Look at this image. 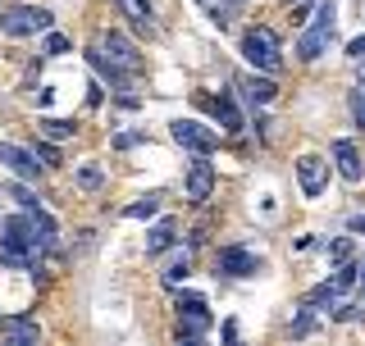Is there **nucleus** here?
Segmentation results:
<instances>
[{"mask_svg":"<svg viewBox=\"0 0 365 346\" xmlns=\"http://www.w3.org/2000/svg\"><path fill=\"white\" fill-rule=\"evenodd\" d=\"M334 14H338V0H319V9H315V23L297 37V60H319L324 55V46L334 41Z\"/></svg>","mask_w":365,"mask_h":346,"instance_id":"f257e3e1","label":"nucleus"},{"mask_svg":"<svg viewBox=\"0 0 365 346\" xmlns=\"http://www.w3.org/2000/svg\"><path fill=\"white\" fill-rule=\"evenodd\" d=\"M242 60L256 68V73H279L283 60H279V37H274L269 28H247L242 32Z\"/></svg>","mask_w":365,"mask_h":346,"instance_id":"f03ea898","label":"nucleus"},{"mask_svg":"<svg viewBox=\"0 0 365 346\" xmlns=\"http://www.w3.org/2000/svg\"><path fill=\"white\" fill-rule=\"evenodd\" d=\"M55 14L46 5H14L0 14V32L5 37H37V32H51Z\"/></svg>","mask_w":365,"mask_h":346,"instance_id":"7ed1b4c3","label":"nucleus"},{"mask_svg":"<svg viewBox=\"0 0 365 346\" xmlns=\"http://www.w3.org/2000/svg\"><path fill=\"white\" fill-rule=\"evenodd\" d=\"M169 137H174L182 151H192V155H215V146H220V132L197 123V119H174L169 123Z\"/></svg>","mask_w":365,"mask_h":346,"instance_id":"20e7f679","label":"nucleus"},{"mask_svg":"<svg viewBox=\"0 0 365 346\" xmlns=\"http://www.w3.org/2000/svg\"><path fill=\"white\" fill-rule=\"evenodd\" d=\"M96 46H101V51H106L110 60L123 68V73H133V78H137V73H142V68H146L142 51H137V46H133L128 37H123V32H101V37H96Z\"/></svg>","mask_w":365,"mask_h":346,"instance_id":"39448f33","label":"nucleus"},{"mask_svg":"<svg viewBox=\"0 0 365 346\" xmlns=\"http://www.w3.org/2000/svg\"><path fill=\"white\" fill-rule=\"evenodd\" d=\"M215 273H224V278H251V273H260V256L247 246H220Z\"/></svg>","mask_w":365,"mask_h":346,"instance_id":"423d86ee","label":"nucleus"},{"mask_svg":"<svg viewBox=\"0 0 365 346\" xmlns=\"http://www.w3.org/2000/svg\"><path fill=\"white\" fill-rule=\"evenodd\" d=\"M0 164H5L14 178L23 182H37L41 178V164H37V151H28V146H14V142H0Z\"/></svg>","mask_w":365,"mask_h":346,"instance_id":"0eeeda50","label":"nucleus"},{"mask_svg":"<svg viewBox=\"0 0 365 346\" xmlns=\"http://www.w3.org/2000/svg\"><path fill=\"white\" fill-rule=\"evenodd\" d=\"M0 241H5V246H19V251H32V256H41V241H37V233H32V224H28V210L0 219Z\"/></svg>","mask_w":365,"mask_h":346,"instance_id":"6e6552de","label":"nucleus"},{"mask_svg":"<svg viewBox=\"0 0 365 346\" xmlns=\"http://www.w3.org/2000/svg\"><path fill=\"white\" fill-rule=\"evenodd\" d=\"M210 192H215V164H210V155H197V159H192V169H187V201L192 205H205V201H210Z\"/></svg>","mask_w":365,"mask_h":346,"instance_id":"1a4fd4ad","label":"nucleus"},{"mask_svg":"<svg viewBox=\"0 0 365 346\" xmlns=\"http://www.w3.org/2000/svg\"><path fill=\"white\" fill-rule=\"evenodd\" d=\"M197 105H205L215 114V123H220L224 132H242L247 123H242V110L233 105V96H228V91H220V96H197Z\"/></svg>","mask_w":365,"mask_h":346,"instance_id":"9d476101","label":"nucleus"},{"mask_svg":"<svg viewBox=\"0 0 365 346\" xmlns=\"http://www.w3.org/2000/svg\"><path fill=\"white\" fill-rule=\"evenodd\" d=\"M87 64H91V68H96V78H101V83H110L114 91H128V83H133V73H123V68H119V64H114V60H110V55H106V51H101V46H96V41H91V46H87Z\"/></svg>","mask_w":365,"mask_h":346,"instance_id":"9b49d317","label":"nucleus"},{"mask_svg":"<svg viewBox=\"0 0 365 346\" xmlns=\"http://www.w3.org/2000/svg\"><path fill=\"white\" fill-rule=\"evenodd\" d=\"M37 337H41L37 319H28V315L0 319V342H9V346H37Z\"/></svg>","mask_w":365,"mask_h":346,"instance_id":"f8f14e48","label":"nucleus"},{"mask_svg":"<svg viewBox=\"0 0 365 346\" xmlns=\"http://www.w3.org/2000/svg\"><path fill=\"white\" fill-rule=\"evenodd\" d=\"M297 182H302L306 196H319L329 187V164L319 155H302V159H297Z\"/></svg>","mask_w":365,"mask_h":346,"instance_id":"ddd939ff","label":"nucleus"},{"mask_svg":"<svg viewBox=\"0 0 365 346\" xmlns=\"http://www.w3.org/2000/svg\"><path fill=\"white\" fill-rule=\"evenodd\" d=\"M329 155H334V164H338V173H342L347 182H361V178H365V164H361V151H356V142L338 137V142L329 146Z\"/></svg>","mask_w":365,"mask_h":346,"instance_id":"4468645a","label":"nucleus"},{"mask_svg":"<svg viewBox=\"0 0 365 346\" xmlns=\"http://www.w3.org/2000/svg\"><path fill=\"white\" fill-rule=\"evenodd\" d=\"M237 87H242V96L251 100V105H269L274 96H279V87H274V78L269 73H247V78H237Z\"/></svg>","mask_w":365,"mask_h":346,"instance_id":"2eb2a0df","label":"nucleus"},{"mask_svg":"<svg viewBox=\"0 0 365 346\" xmlns=\"http://www.w3.org/2000/svg\"><path fill=\"white\" fill-rule=\"evenodd\" d=\"M205 332H210V310H205V315H178V324H174L178 342H201Z\"/></svg>","mask_w":365,"mask_h":346,"instance_id":"dca6fc26","label":"nucleus"},{"mask_svg":"<svg viewBox=\"0 0 365 346\" xmlns=\"http://www.w3.org/2000/svg\"><path fill=\"white\" fill-rule=\"evenodd\" d=\"M0 269H37V256H32V251H19V246H5V241H0Z\"/></svg>","mask_w":365,"mask_h":346,"instance_id":"f3484780","label":"nucleus"},{"mask_svg":"<svg viewBox=\"0 0 365 346\" xmlns=\"http://www.w3.org/2000/svg\"><path fill=\"white\" fill-rule=\"evenodd\" d=\"M169 246H174V224L165 219V224H155L151 233H146V256H160V251H169Z\"/></svg>","mask_w":365,"mask_h":346,"instance_id":"a211bd4d","label":"nucleus"},{"mask_svg":"<svg viewBox=\"0 0 365 346\" xmlns=\"http://www.w3.org/2000/svg\"><path fill=\"white\" fill-rule=\"evenodd\" d=\"M37 128H41L46 142H68V137L78 132V123H73V119H41Z\"/></svg>","mask_w":365,"mask_h":346,"instance_id":"6ab92c4d","label":"nucleus"},{"mask_svg":"<svg viewBox=\"0 0 365 346\" xmlns=\"http://www.w3.org/2000/svg\"><path fill=\"white\" fill-rule=\"evenodd\" d=\"M123 5V14H128L142 32H151V19H155V9H151V0H119Z\"/></svg>","mask_w":365,"mask_h":346,"instance_id":"aec40b11","label":"nucleus"},{"mask_svg":"<svg viewBox=\"0 0 365 346\" xmlns=\"http://www.w3.org/2000/svg\"><path fill=\"white\" fill-rule=\"evenodd\" d=\"M338 283L334 278H324V283H319V287H311V292H306V305H311V310H319V305H338Z\"/></svg>","mask_w":365,"mask_h":346,"instance_id":"412c9836","label":"nucleus"},{"mask_svg":"<svg viewBox=\"0 0 365 346\" xmlns=\"http://www.w3.org/2000/svg\"><path fill=\"white\" fill-rule=\"evenodd\" d=\"M78 187H83V192H101V187H106V169H101V164H83V169H78Z\"/></svg>","mask_w":365,"mask_h":346,"instance_id":"4be33fe9","label":"nucleus"},{"mask_svg":"<svg viewBox=\"0 0 365 346\" xmlns=\"http://www.w3.org/2000/svg\"><path fill=\"white\" fill-rule=\"evenodd\" d=\"M174 315H205V296L178 292V296H174Z\"/></svg>","mask_w":365,"mask_h":346,"instance_id":"5701e85b","label":"nucleus"},{"mask_svg":"<svg viewBox=\"0 0 365 346\" xmlns=\"http://www.w3.org/2000/svg\"><path fill=\"white\" fill-rule=\"evenodd\" d=\"M155 214H160V196H142L123 210V219H155Z\"/></svg>","mask_w":365,"mask_h":346,"instance_id":"b1692460","label":"nucleus"},{"mask_svg":"<svg viewBox=\"0 0 365 346\" xmlns=\"http://www.w3.org/2000/svg\"><path fill=\"white\" fill-rule=\"evenodd\" d=\"M187 273H192V264L187 260H174L165 273H160V283H165V287H182V283H187Z\"/></svg>","mask_w":365,"mask_h":346,"instance_id":"393cba45","label":"nucleus"},{"mask_svg":"<svg viewBox=\"0 0 365 346\" xmlns=\"http://www.w3.org/2000/svg\"><path fill=\"white\" fill-rule=\"evenodd\" d=\"M5 196H9V201H19V210H32V205H37V192L23 187V178H19V182H9Z\"/></svg>","mask_w":365,"mask_h":346,"instance_id":"a878e982","label":"nucleus"},{"mask_svg":"<svg viewBox=\"0 0 365 346\" xmlns=\"http://www.w3.org/2000/svg\"><path fill=\"white\" fill-rule=\"evenodd\" d=\"M311 332H315V310H311V305H306V310H302V315H297V319H292V337H311Z\"/></svg>","mask_w":365,"mask_h":346,"instance_id":"bb28decb","label":"nucleus"},{"mask_svg":"<svg viewBox=\"0 0 365 346\" xmlns=\"http://www.w3.org/2000/svg\"><path fill=\"white\" fill-rule=\"evenodd\" d=\"M329 260H334V264H347V260H351V237L329 241Z\"/></svg>","mask_w":365,"mask_h":346,"instance_id":"cd10ccee","label":"nucleus"},{"mask_svg":"<svg viewBox=\"0 0 365 346\" xmlns=\"http://www.w3.org/2000/svg\"><path fill=\"white\" fill-rule=\"evenodd\" d=\"M68 46H73V41H68V37H60V32H46V41H41V51H46V55H64V51H68Z\"/></svg>","mask_w":365,"mask_h":346,"instance_id":"c85d7f7f","label":"nucleus"},{"mask_svg":"<svg viewBox=\"0 0 365 346\" xmlns=\"http://www.w3.org/2000/svg\"><path fill=\"white\" fill-rule=\"evenodd\" d=\"M347 105H351V119H356V128H365V91H361V87L347 96Z\"/></svg>","mask_w":365,"mask_h":346,"instance_id":"c756f323","label":"nucleus"},{"mask_svg":"<svg viewBox=\"0 0 365 346\" xmlns=\"http://www.w3.org/2000/svg\"><path fill=\"white\" fill-rule=\"evenodd\" d=\"M146 142V132H119L114 137V151H133V146H142Z\"/></svg>","mask_w":365,"mask_h":346,"instance_id":"7c9ffc66","label":"nucleus"},{"mask_svg":"<svg viewBox=\"0 0 365 346\" xmlns=\"http://www.w3.org/2000/svg\"><path fill=\"white\" fill-rule=\"evenodd\" d=\"M347 60H351V64H361V60H365V32L347 41Z\"/></svg>","mask_w":365,"mask_h":346,"instance_id":"2f4dec72","label":"nucleus"},{"mask_svg":"<svg viewBox=\"0 0 365 346\" xmlns=\"http://www.w3.org/2000/svg\"><path fill=\"white\" fill-rule=\"evenodd\" d=\"M37 155L46 159V164H60V151H55V146H51V142H41V146H37Z\"/></svg>","mask_w":365,"mask_h":346,"instance_id":"473e14b6","label":"nucleus"},{"mask_svg":"<svg viewBox=\"0 0 365 346\" xmlns=\"http://www.w3.org/2000/svg\"><path fill=\"white\" fill-rule=\"evenodd\" d=\"M334 319H342V324H351V319H361V310H356V305H338V310H334Z\"/></svg>","mask_w":365,"mask_h":346,"instance_id":"72a5a7b5","label":"nucleus"},{"mask_svg":"<svg viewBox=\"0 0 365 346\" xmlns=\"http://www.w3.org/2000/svg\"><path fill=\"white\" fill-rule=\"evenodd\" d=\"M351 233H361V237H365V214H356V219H351Z\"/></svg>","mask_w":365,"mask_h":346,"instance_id":"f704fd0d","label":"nucleus"},{"mask_svg":"<svg viewBox=\"0 0 365 346\" xmlns=\"http://www.w3.org/2000/svg\"><path fill=\"white\" fill-rule=\"evenodd\" d=\"M356 283L365 287V256H361V264H356Z\"/></svg>","mask_w":365,"mask_h":346,"instance_id":"c9c22d12","label":"nucleus"},{"mask_svg":"<svg viewBox=\"0 0 365 346\" xmlns=\"http://www.w3.org/2000/svg\"><path fill=\"white\" fill-rule=\"evenodd\" d=\"M356 87H361V91H365V60H361V78H356Z\"/></svg>","mask_w":365,"mask_h":346,"instance_id":"e433bc0d","label":"nucleus"}]
</instances>
